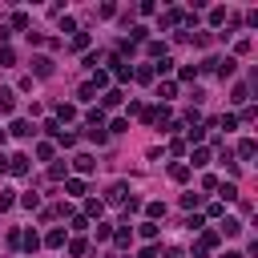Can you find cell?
Listing matches in <instances>:
<instances>
[{
    "instance_id": "obj_4",
    "label": "cell",
    "mask_w": 258,
    "mask_h": 258,
    "mask_svg": "<svg viewBox=\"0 0 258 258\" xmlns=\"http://www.w3.org/2000/svg\"><path fill=\"white\" fill-rule=\"evenodd\" d=\"M12 97H16L12 89H0V113H12V109H16V101H12Z\"/></svg>"
},
{
    "instance_id": "obj_21",
    "label": "cell",
    "mask_w": 258,
    "mask_h": 258,
    "mask_svg": "<svg viewBox=\"0 0 258 258\" xmlns=\"http://www.w3.org/2000/svg\"><path fill=\"white\" fill-rule=\"evenodd\" d=\"M12 28H28V16L24 12H12Z\"/></svg>"
},
{
    "instance_id": "obj_14",
    "label": "cell",
    "mask_w": 258,
    "mask_h": 258,
    "mask_svg": "<svg viewBox=\"0 0 258 258\" xmlns=\"http://www.w3.org/2000/svg\"><path fill=\"white\" fill-rule=\"evenodd\" d=\"M125 194H129V189H125V181H117V185L109 189V202H125Z\"/></svg>"
},
{
    "instance_id": "obj_22",
    "label": "cell",
    "mask_w": 258,
    "mask_h": 258,
    "mask_svg": "<svg viewBox=\"0 0 258 258\" xmlns=\"http://www.w3.org/2000/svg\"><path fill=\"white\" fill-rule=\"evenodd\" d=\"M169 69H173V60H169V56H161V60L153 64V73H169Z\"/></svg>"
},
{
    "instance_id": "obj_11",
    "label": "cell",
    "mask_w": 258,
    "mask_h": 258,
    "mask_svg": "<svg viewBox=\"0 0 258 258\" xmlns=\"http://www.w3.org/2000/svg\"><path fill=\"white\" fill-rule=\"evenodd\" d=\"M198 246H202V250H210V246H218V234H214V230H202V238H198Z\"/></svg>"
},
{
    "instance_id": "obj_26",
    "label": "cell",
    "mask_w": 258,
    "mask_h": 258,
    "mask_svg": "<svg viewBox=\"0 0 258 258\" xmlns=\"http://www.w3.org/2000/svg\"><path fill=\"white\" fill-rule=\"evenodd\" d=\"M165 258H185V254L181 250H165Z\"/></svg>"
},
{
    "instance_id": "obj_7",
    "label": "cell",
    "mask_w": 258,
    "mask_h": 258,
    "mask_svg": "<svg viewBox=\"0 0 258 258\" xmlns=\"http://www.w3.org/2000/svg\"><path fill=\"white\" fill-rule=\"evenodd\" d=\"M113 64H117V81H129V77H133V69H129L121 56H113Z\"/></svg>"
},
{
    "instance_id": "obj_18",
    "label": "cell",
    "mask_w": 258,
    "mask_h": 258,
    "mask_svg": "<svg viewBox=\"0 0 258 258\" xmlns=\"http://www.w3.org/2000/svg\"><path fill=\"white\" fill-rule=\"evenodd\" d=\"M210 161V149H194V157H189V165H206Z\"/></svg>"
},
{
    "instance_id": "obj_20",
    "label": "cell",
    "mask_w": 258,
    "mask_h": 258,
    "mask_svg": "<svg viewBox=\"0 0 258 258\" xmlns=\"http://www.w3.org/2000/svg\"><path fill=\"white\" fill-rule=\"evenodd\" d=\"M20 206H24V210H36V206H40V198H36V194H24V198H20Z\"/></svg>"
},
{
    "instance_id": "obj_1",
    "label": "cell",
    "mask_w": 258,
    "mask_h": 258,
    "mask_svg": "<svg viewBox=\"0 0 258 258\" xmlns=\"http://www.w3.org/2000/svg\"><path fill=\"white\" fill-rule=\"evenodd\" d=\"M4 169H8V173H16V177H20V173H28V153H12Z\"/></svg>"
},
{
    "instance_id": "obj_15",
    "label": "cell",
    "mask_w": 258,
    "mask_h": 258,
    "mask_svg": "<svg viewBox=\"0 0 258 258\" xmlns=\"http://www.w3.org/2000/svg\"><path fill=\"white\" fill-rule=\"evenodd\" d=\"M238 230H242V222H238V218H226V222H222V234H230V238H234Z\"/></svg>"
},
{
    "instance_id": "obj_5",
    "label": "cell",
    "mask_w": 258,
    "mask_h": 258,
    "mask_svg": "<svg viewBox=\"0 0 258 258\" xmlns=\"http://www.w3.org/2000/svg\"><path fill=\"white\" fill-rule=\"evenodd\" d=\"M234 69H238V60H234V56H226V60H218V77H222V81H226V77H230Z\"/></svg>"
},
{
    "instance_id": "obj_17",
    "label": "cell",
    "mask_w": 258,
    "mask_h": 258,
    "mask_svg": "<svg viewBox=\"0 0 258 258\" xmlns=\"http://www.w3.org/2000/svg\"><path fill=\"white\" fill-rule=\"evenodd\" d=\"M12 60H16V52H12V48H8V44H4V48H0V69H8V64H12Z\"/></svg>"
},
{
    "instance_id": "obj_9",
    "label": "cell",
    "mask_w": 258,
    "mask_h": 258,
    "mask_svg": "<svg viewBox=\"0 0 258 258\" xmlns=\"http://www.w3.org/2000/svg\"><path fill=\"white\" fill-rule=\"evenodd\" d=\"M73 165H77L81 173H89V169H93V157H89V153H77V157H73Z\"/></svg>"
},
{
    "instance_id": "obj_8",
    "label": "cell",
    "mask_w": 258,
    "mask_h": 258,
    "mask_svg": "<svg viewBox=\"0 0 258 258\" xmlns=\"http://www.w3.org/2000/svg\"><path fill=\"white\" fill-rule=\"evenodd\" d=\"M173 93H177V85H173V81H165V85H157V97H161V101H173Z\"/></svg>"
},
{
    "instance_id": "obj_24",
    "label": "cell",
    "mask_w": 258,
    "mask_h": 258,
    "mask_svg": "<svg viewBox=\"0 0 258 258\" xmlns=\"http://www.w3.org/2000/svg\"><path fill=\"white\" fill-rule=\"evenodd\" d=\"M141 238H157V226L153 222H141Z\"/></svg>"
},
{
    "instance_id": "obj_10",
    "label": "cell",
    "mask_w": 258,
    "mask_h": 258,
    "mask_svg": "<svg viewBox=\"0 0 258 258\" xmlns=\"http://www.w3.org/2000/svg\"><path fill=\"white\" fill-rule=\"evenodd\" d=\"M64 189H69L73 198H81V194H85V181H81V177H69V181H64Z\"/></svg>"
},
{
    "instance_id": "obj_13",
    "label": "cell",
    "mask_w": 258,
    "mask_h": 258,
    "mask_svg": "<svg viewBox=\"0 0 258 258\" xmlns=\"http://www.w3.org/2000/svg\"><path fill=\"white\" fill-rule=\"evenodd\" d=\"M169 177H173V181H185V177H189V165H169Z\"/></svg>"
},
{
    "instance_id": "obj_19",
    "label": "cell",
    "mask_w": 258,
    "mask_h": 258,
    "mask_svg": "<svg viewBox=\"0 0 258 258\" xmlns=\"http://www.w3.org/2000/svg\"><path fill=\"white\" fill-rule=\"evenodd\" d=\"M44 242H48V246H52V250H56V246H64V230H52V234H48V238H44Z\"/></svg>"
},
{
    "instance_id": "obj_25",
    "label": "cell",
    "mask_w": 258,
    "mask_h": 258,
    "mask_svg": "<svg viewBox=\"0 0 258 258\" xmlns=\"http://www.w3.org/2000/svg\"><path fill=\"white\" fill-rule=\"evenodd\" d=\"M141 258H157V254H153V246H145V250H141Z\"/></svg>"
},
{
    "instance_id": "obj_23",
    "label": "cell",
    "mask_w": 258,
    "mask_h": 258,
    "mask_svg": "<svg viewBox=\"0 0 258 258\" xmlns=\"http://www.w3.org/2000/svg\"><path fill=\"white\" fill-rule=\"evenodd\" d=\"M238 153H242V157H254V141H250V137H246V141H242V145H238Z\"/></svg>"
},
{
    "instance_id": "obj_27",
    "label": "cell",
    "mask_w": 258,
    "mask_h": 258,
    "mask_svg": "<svg viewBox=\"0 0 258 258\" xmlns=\"http://www.w3.org/2000/svg\"><path fill=\"white\" fill-rule=\"evenodd\" d=\"M222 258H242V254H238V250H230V254H222Z\"/></svg>"
},
{
    "instance_id": "obj_2",
    "label": "cell",
    "mask_w": 258,
    "mask_h": 258,
    "mask_svg": "<svg viewBox=\"0 0 258 258\" xmlns=\"http://www.w3.org/2000/svg\"><path fill=\"white\" fill-rule=\"evenodd\" d=\"M32 73L36 77H52V56H32Z\"/></svg>"
},
{
    "instance_id": "obj_6",
    "label": "cell",
    "mask_w": 258,
    "mask_h": 258,
    "mask_svg": "<svg viewBox=\"0 0 258 258\" xmlns=\"http://www.w3.org/2000/svg\"><path fill=\"white\" fill-rule=\"evenodd\" d=\"M101 105H105V109H117V105H121V89H109V93L101 97Z\"/></svg>"
},
{
    "instance_id": "obj_3",
    "label": "cell",
    "mask_w": 258,
    "mask_h": 258,
    "mask_svg": "<svg viewBox=\"0 0 258 258\" xmlns=\"http://www.w3.org/2000/svg\"><path fill=\"white\" fill-rule=\"evenodd\" d=\"M8 133H12V137H32L36 129H32L28 121H12V129H8Z\"/></svg>"
},
{
    "instance_id": "obj_16",
    "label": "cell",
    "mask_w": 258,
    "mask_h": 258,
    "mask_svg": "<svg viewBox=\"0 0 258 258\" xmlns=\"http://www.w3.org/2000/svg\"><path fill=\"white\" fill-rule=\"evenodd\" d=\"M24 250H28V254H36V250H40V238H36V234H32V230H28V234H24Z\"/></svg>"
},
{
    "instance_id": "obj_12",
    "label": "cell",
    "mask_w": 258,
    "mask_h": 258,
    "mask_svg": "<svg viewBox=\"0 0 258 258\" xmlns=\"http://www.w3.org/2000/svg\"><path fill=\"white\" fill-rule=\"evenodd\" d=\"M85 250H89V242H85V238H73V242H69V254H73V258H81Z\"/></svg>"
}]
</instances>
